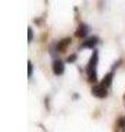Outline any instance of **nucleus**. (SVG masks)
<instances>
[{
    "instance_id": "obj_1",
    "label": "nucleus",
    "mask_w": 125,
    "mask_h": 132,
    "mask_svg": "<svg viewBox=\"0 0 125 132\" xmlns=\"http://www.w3.org/2000/svg\"><path fill=\"white\" fill-rule=\"evenodd\" d=\"M99 63V51L98 50H94L92 55H91L90 60L87 64V77H88V80L91 82V84H95L97 82V66Z\"/></svg>"
},
{
    "instance_id": "obj_2",
    "label": "nucleus",
    "mask_w": 125,
    "mask_h": 132,
    "mask_svg": "<svg viewBox=\"0 0 125 132\" xmlns=\"http://www.w3.org/2000/svg\"><path fill=\"white\" fill-rule=\"evenodd\" d=\"M91 93H92V95L94 97L100 98V99H103V98H105L108 96V89L105 87H103L100 82H97L95 85L92 86Z\"/></svg>"
},
{
    "instance_id": "obj_3",
    "label": "nucleus",
    "mask_w": 125,
    "mask_h": 132,
    "mask_svg": "<svg viewBox=\"0 0 125 132\" xmlns=\"http://www.w3.org/2000/svg\"><path fill=\"white\" fill-rule=\"evenodd\" d=\"M90 32V27L88 24L86 23H79V26L77 27L76 29V32H75V36L78 39H85L87 35H88V33Z\"/></svg>"
},
{
    "instance_id": "obj_4",
    "label": "nucleus",
    "mask_w": 125,
    "mask_h": 132,
    "mask_svg": "<svg viewBox=\"0 0 125 132\" xmlns=\"http://www.w3.org/2000/svg\"><path fill=\"white\" fill-rule=\"evenodd\" d=\"M52 69L55 75L59 76V75H62L65 72V63L62 62L61 60L57 59L53 62V65H52Z\"/></svg>"
},
{
    "instance_id": "obj_5",
    "label": "nucleus",
    "mask_w": 125,
    "mask_h": 132,
    "mask_svg": "<svg viewBox=\"0 0 125 132\" xmlns=\"http://www.w3.org/2000/svg\"><path fill=\"white\" fill-rule=\"evenodd\" d=\"M99 42V39L97 36H90V38L86 39L83 42L81 43V45L79 46L80 50H83V48H93L95 45L98 44Z\"/></svg>"
},
{
    "instance_id": "obj_6",
    "label": "nucleus",
    "mask_w": 125,
    "mask_h": 132,
    "mask_svg": "<svg viewBox=\"0 0 125 132\" xmlns=\"http://www.w3.org/2000/svg\"><path fill=\"white\" fill-rule=\"evenodd\" d=\"M70 43H72V39H70V38H66V39L60 40L59 42L56 44V50H57V52H59V53L66 52Z\"/></svg>"
},
{
    "instance_id": "obj_7",
    "label": "nucleus",
    "mask_w": 125,
    "mask_h": 132,
    "mask_svg": "<svg viewBox=\"0 0 125 132\" xmlns=\"http://www.w3.org/2000/svg\"><path fill=\"white\" fill-rule=\"evenodd\" d=\"M112 80H113V73H109L102 78L101 81H100V84H101L103 87H105L106 89H109L111 84H112Z\"/></svg>"
},
{
    "instance_id": "obj_8",
    "label": "nucleus",
    "mask_w": 125,
    "mask_h": 132,
    "mask_svg": "<svg viewBox=\"0 0 125 132\" xmlns=\"http://www.w3.org/2000/svg\"><path fill=\"white\" fill-rule=\"evenodd\" d=\"M116 125H118V128L119 129H125V117H121L119 120H118V123H116Z\"/></svg>"
},
{
    "instance_id": "obj_9",
    "label": "nucleus",
    "mask_w": 125,
    "mask_h": 132,
    "mask_svg": "<svg viewBox=\"0 0 125 132\" xmlns=\"http://www.w3.org/2000/svg\"><path fill=\"white\" fill-rule=\"evenodd\" d=\"M33 74V64L31 61H28V76L30 78Z\"/></svg>"
},
{
    "instance_id": "obj_10",
    "label": "nucleus",
    "mask_w": 125,
    "mask_h": 132,
    "mask_svg": "<svg viewBox=\"0 0 125 132\" xmlns=\"http://www.w3.org/2000/svg\"><path fill=\"white\" fill-rule=\"evenodd\" d=\"M32 40H33V30L31 27H29L28 28V42L31 43Z\"/></svg>"
},
{
    "instance_id": "obj_11",
    "label": "nucleus",
    "mask_w": 125,
    "mask_h": 132,
    "mask_svg": "<svg viewBox=\"0 0 125 132\" xmlns=\"http://www.w3.org/2000/svg\"><path fill=\"white\" fill-rule=\"evenodd\" d=\"M77 60V56H76V54H72V55H69L68 57H67V63H74L75 61Z\"/></svg>"
},
{
    "instance_id": "obj_12",
    "label": "nucleus",
    "mask_w": 125,
    "mask_h": 132,
    "mask_svg": "<svg viewBox=\"0 0 125 132\" xmlns=\"http://www.w3.org/2000/svg\"><path fill=\"white\" fill-rule=\"evenodd\" d=\"M124 100H125V94H124Z\"/></svg>"
}]
</instances>
